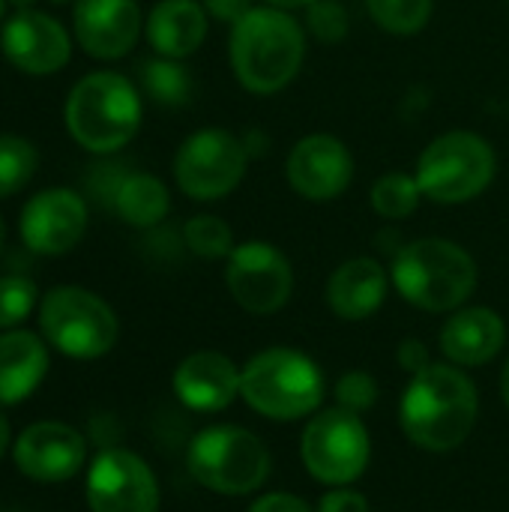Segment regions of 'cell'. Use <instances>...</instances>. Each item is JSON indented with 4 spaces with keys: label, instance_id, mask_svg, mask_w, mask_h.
Segmentation results:
<instances>
[{
    "label": "cell",
    "instance_id": "obj_2",
    "mask_svg": "<svg viewBox=\"0 0 509 512\" xmlns=\"http://www.w3.org/2000/svg\"><path fill=\"white\" fill-rule=\"evenodd\" d=\"M228 60L237 84L255 96L285 90L306 60V27L282 9L252 6L231 24Z\"/></svg>",
    "mask_w": 509,
    "mask_h": 512
},
{
    "label": "cell",
    "instance_id": "obj_1",
    "mask_svg": "<svg viewBox=\"0 0 509 512\" xmlns=\"http://www.w3.org/2000/svg\"><path fill=\"white\" fill-rule=\"evenodd\" d=\"M477 414V387L462 366L453 363H432L429 369L411 375L399 405L402 432L426 453L459 450L474 432Z\"/></svg>",
    "mask_w": 509,
    "mask_h": 512
},
{
    "label": "cell",
    "instance_id": "obj_25",
    "mask_svg": "<svg viewBox=\"0 0 509 512\" xmlns=\"http://www.w3.org/2000/svg\"><path fill=\"white\" fill-rule=\"evenodd\" d=\"M369 201H372V210L381 219L402 222V219H408V216L417 213V207L423 201V192H420V183H417L414 174H408V171H390V174H381L372 183Z\"/></svg>",
    "mask_w": 509,
    "mask_h": 512
},
{
    "label": "cell",
    "instance_id": "obj_41",
    "mask_svg": "<svg viewBox=\"0 0 509 512\" xmlns=\"http://www.w3.org/2000/svg\"><path fill=\"white\" fill-rule=\"evenodd\" d=\"M48 3H54V6H66V3H75V0H48Z\"/></svg>",
    "mask_w": 509,
    "mask_h": 512
},
{
    "label": "cell",
    "instance_id": "obj_28",
    "mask_svg": "<svg viewBox=\"0 0 509 512\" xmlns=\"http://www.w3.org/2000/svg\"><path fill=\"white\" fill-rule=\"evenodd\" d=\"M39 165L36 147L21 135H0V198L21 192Z\"/></svg>",
    "mask_w": 509,
    "mask_h": 512
},
{
    "label": "cell",
    "instance_id": "obj_4",
    "mask_svg": "<svg viewBox=\"0 0 509 512\" xmlns=\"http://www.w3.org/2000/svg\"><path fill=\"white\" fill-rule=\"evenodd\" d=\"M63 117L78 147L108 156L138 135L141 93L120 72H90L69 90Z\"/></svg>",
    "mask_w": 509,
    "mask_h": 512
},
{
    "label": "cell",
    "instance_id": "obj_10",
    "mask_svg": "<svg viewBox=\"0 0 509 512\" xmlns=\"http://www.w3.org/2000/svg\"><path fill=\"white\" fill-rule=\"evenodd\" d=\"M372 441L360 420V414H351L345 408L321 411L300 438V459L324 486H351L360 480L369 468Z\"/></svg>",
    "mask_w": 509,
    "mask_h": 512
},
{
    "label": "cell",
    "instance_id": "obj_13",
    "mask_svg": "<svg viewBox=\"0 0 509 512\" xmlns=\"http://www.w3.org/2000/svg\"><path fill=\"white\" fill-rule=\"evenodd\" d=\"M90 512H159V483L129 450H105L87 474Z\"/></svg>",
    "mask_w": 509,
    "mask_h": 512
},
{
    "label": "cell",
    "instance_id": "obj_35",
    "mask_svg": "<svg viewBox=\"0 0 509 512\" xmlns=\"http://www.w3.org/2000/svg\"><path fill=\"white\" fill-rule=\"evenodd\" d=\"M207 15L210 18H219L225 24H234L240 21L249 9H252V0H201Z\"/></svg>",
    "mask_w": 509,
    "mask_h": 512
},
{
    "label": "cell",
    "instance_id": "obj_11",
    "mask_svg": "<svg viewBox=\"0 0 509 512\" xmlns=\"http://www.w3.org/2000/svg\"><path fill=\"white\" fill-rule=\"evenodd\" d=\"M225 285L243 312L276 315L294 294V267L273 243L246 240L228 255Z\"/></svg>",
    "mask_w": 509,
    "mask_h": 512
},
{
    "label": "cell",
    "instance_id": "obj_39",
    "mask_svg": "<svg viewBox=\"0 0 509 512\" xmlns=\"http://www.w3.org/2000/svg\"><path fill=\"white\" fill-rule=\"evenodd\" d=\"M6 3H9V6H15V12H18V9H33V3H36V0H6Z\"/></svg>",
    "mask_w": 509,
    "mask_h": 512
},
{
    "label": "cell",
    "instance_id": "obj_38",
    "mask_svg": "<svg viewBox=\"0 0 509 512\" xmlns=\"http://www.w3.org/2000/svg\"><path fill=\"white\" fill-rule=\"evenodd\" d=\"M501 396H504V405L509 408V357L507 363H504V369H501Z\"/></svg>",
    "mask_w": 509,
    "mask_h": 512
},
{
    "label": "cell",
    "instance_id": "obj_23",
    "mask_svg": "<svg viewBox=\"0 0 509 512\" xmlns=\"http://www.w3.org/2000/svg\"><path fill=\"white\" fill-rule=\"evenodd\" d=\"M111 210L132 228H156L171 210V192L159 177L129 171L114 195Z\"/></svg>",
    "mask_w": 509,
    "mask_h": 512
},
{
    "label": "cell",
    "instance_id": "obj_21",
    "mask_svg": "<svg viewBox=\"0 0 509 512\" xmlns=\"http://www.w3.org/2000/svg\"><path fill=\"white\" fill-rule=\"evenodd\" d=\"M207 9L198 0H159L147 21V39L159 57L186 60L207 39Z\"/></svg>",
    "mask_w": 509,
    "mask_h": 512
},
{
    "label": "cell",
    "instance_id": "obj_31",
    "mask_svg": "<svg viewBox=\"0 0 509 512\" xmlns=\"http://www.w3.org/2000/svg\"><path fill=\"white\" fill-rule=\"evenodd\" d=\"M336 405L351 411V414H366L375 402H378V381L363 372V369H351L336 381Z\"/></svg>",
    "mask_w": 509,
    "mask_h": 512
},
{
    "label": "cell",
    "instance_id": "obj_17",
    "mask_svg": "<svg viewBox=\"0 0 509 512\" xmlns=\"http://www.w3.org/2000/svg\"><path fill=\"white\" fill-rule=\"evenodd\" d=\"M87 459V444L78 429L66 423H33L15 441V465L24 477L39 483L72 480Z\"/></svg>",
    "mask_w": 509,
    "mask_h": 512
},
{
    "label": "cell",
    "instance_id": "obj_43",
    "mask_svg": "<svg viewBox=\"0 0 509 512\" xmlns=\"http://www.w3.org/2000/svg\"><path fill=\"white\" fill-rule=\"evenodd\" d=\"M0 512H6V510H0Z\"/></svg>",
    "mask_w": 509,
    "mask_h": 512
},
{
    "label": "cell",
    "instance_id": "obj_6",
    "mask_svg": "<svg viewBox=\"0 0 509 512\" xmlns=\"http://www.w3.org/2000/svg\"><path fill=\"white\" fill-rule=\"evenodd\" d=\"M498 171V156L489 138L471 129H453L426 144L414 177L423 198L435 204H468L480 198Z\"/></svg>",
    "mask_w": 509,
    "mask_h": 512
},
{
    "label": "cell",
    "instance_id": "obj_29",
    "mask_svg": "<svg viewBox=\"0 0 509 512\" xmlns=\"http://www.w3.org/2000/svg\"><path fill=\"white\" fill-rule=\"evenodd\" d=\"M306 33L315 36L324 45H336L348 36L351 30V18L345 3L339 0H312L306 6V21H303Z\"/></svg>",
    "mask_w": 509,
    "mask_h": 512
},
{
    "label": "cell",
    "instance_id": "obj_3",
    "mask_svg": "<svg viewBox=\"0 0 509 512\" xmlns=\"http://www.w3.org/2000/svg\"><path fill=\"white\" fill-rule=\"evenodd\" d=\"M390 282L423 312H456L477 291L480 270L471 252L444 237H420L393 255Z\"/></svg>",
    "mask_w": 509,
    "mask_h": 512
},
{
    "label": "cell",
    "instance_id": "obj_24",
    "mask_svg": "<svg viewBox=\"0 0 509 512\" xmlns=\"http://www.w3.org/2000/svg\"><path fill=\"white\" fill-rule=\"evenodd\" d=\"M138 81L141 90L165 108H180L192 96V75L180 60L171 57H150L138 66Z\"/></svg>",
    "mask_w": 509,
    "mask_h": 512
},
{
    "label": "cell",
    "instance_id": "obj_30",
    "mask_svg": "<svg viewBox=\"0 0 509 512\" xmlns=\"http://www.w3.org/2000/svg\"><path fill=\"white\" fill-rule=\"evenodd\" d=\"M39 300L36 285L27 276H0V330H15Z\"/></svg>",
    "mask_w": 509,
    "mask_h": 512
},
{
    "label": "cell",
    "instance_id": "obj_37",
    "mask_svg": "<svg viewBox=\"0 0 509 512\" xmlns=\"http://www.w3.org/2000/svg\"><path fill=\"white\" fill-rule=\"evenodd\" d=\"M6 447H9V420L0 414V459H3V453H6Z\"/></svg>",
    "mask_w": 509,
    "mask_h": 512
},
{
    "label": "cell",
    "instance_id": "obj_15",
    "mask_svg": "<svg viewBox=\"0 0 509 512\" xmlns=\"http://www.w3.org/2000/svg\"><path fill=\"white\" fill-rule=\"evenodd\" d=\"M6 60L27 75H54L69 63L72 42L57 18L39 9H18L0 33Z\"/></svg>",
    "mask_w": 509,
    "mask_h": 512
},
{
    "label": "cell",
    "instance_id": "obj_7",
    "mask_svg": "<svg viewBox=\"0 0 509 512\" xmlns=\"http://www.w3.org/2000/svg\"><path fill=\"white\" fill-rule=\"evenodd\" d=\"M186 465L198 486L225 498H243L264 486L273 459L255 432L243 426H210L189 444Z\"/></svg>",
    "mask_w": 509,
    "mask_h": 512
},
{
    "label": "cell",
    "instance_id": "obj_33",
    "mask_svg": "<svg viewBox=\"0 0 509 512\" xmlns=\"http://www.w3.org/2000/svg\"><path fill=\"white\" fill-rule=\"evenodd\" d=\"M396 360L408 375H417L432 366V354H429L426 342H420V339H405L396 351Z\"/></svg>",
    "mask_w": 509,
    "mask_h": 512
},
{
    "label": "cell",
    "instance_id": "obj_5",
    "mask_svg": "<svg viewBox=\"0 0 509 512\" xmlns=\"http://www.w3.org/2000/svg\"><path fill=\"white\" fill-rule=\"evenodd\" d=\"M243 402L267 420L288 423L315 414L324 399L321 366L294 348H267L255 354L240 375Z\"/></svg>",
    "mask_w": 509,
    "mask_h": 512
},
{
    "label": "cell",
    "instance_id": "obj_26",
    "mask_svg": "<svg viewBox=\"0 0 509 512\" xmlns=\"http://www.w3.org/2000/svg\"><path fill=\"white\" fill-rule=\"evenodd\" d=\"M369 18L393 36H417L435 12V0H366Z\"/></svg>",
    "mask_w": 509,
    "mask_h": 512
},
{
    "label": "cell",
    "instance_id": "obj_42",
    "mask_svg": "<svg viewBox=\"0 0 509 512\" xmlns=\"http://www.w3.org/2000/svg\"><path fill=\"white\" fill-rule=\"evenodd\" d=\"M3 12H6V0H0V21H3Z\"/></svg>",
    "mask_w": 509,
    "mask_h": 512
},
{
    "label": "cell",
    "instance_id": "obj_18",
    "mask_svg": "<svg viewBox=\"0 0 509 512\" xmlns=\"http://www.w3.org/2000/svg\"><path fill=\"white\" fill-rule=\"evenodd\" d=\"M240 369L219 351H195L174 372V396L198 414L225 411L240 396Z\"/></svg>",
    "mask_w": 509,
    "mask_h": 512
},
{
    "label": "cell",
    "instance_id": "obj_36",
    "mask_svg": "<svg viewBox=\"0 0 509 512\" xmlns=\"http://www.w3.org/2000/svg\"><path fill=\"white\" fill-rule=\"evenodd\" d=\"M312 0H261V6H273L282 12H294V9H306Z\"/></svg>",
    "mask_w": 509,
    "mask_h": 512
},
{
    "label": "cell",
    "instance_id": "obj_20",
    "mask_svg": "<svg viewBox=\"0 0 509 512\" xmlns=\"http://www.w3.org/2000/svg\"><path fill=\"white\" fill-rule=\"evenodd\" d=\"M390 276L381 261L360 255L339 264L327 279V306L342 321H366L387 300Z\"/></svg>",
    "mask_w": 509,
    "mask_h": 512
},
{
    "label": "cell",
    "instance_id": "obj_16",
    "mask_svg": "<svg viewBox=\"0 0 509 512\" xmlns=\"http://www.w3.org/2000/svg\"><path fill=\"white\" fill-rule=\"evenodd\" d=\"M72 27L90 57L120 60L135 48L144 18L138 0H75Z\"/></svg>",
    "mask_w": 509,
    "mask_h": 512
},
{
    "label": "cell",
    "instance_id": "obj_8",
    "mask_svg": "<svg viewBox=\"0 0 509 512\" xmlns=\"http://www.w3.org/2000/svg\"><path fill=\"white\" fill-rule=\"evenodd\" d=\"M39 327L48 345L72 360L105 357L120 330L114 309L99 294L78 285H60L42 297Z\"/></svg>",
    "mask_w": 509,
    "mask_h": 512
},
{
    "label": "cell",
    "instance_id": "obj_19",
    "mask_svg": "<svg viewBox=\"0 0 509 512\" xmlns=\"http://www.w3.org/2000/svg\"><path fill=\"white\" fill-rule=\"evenodd\" d=\"M441 354L462 369L486 366L507 345V324L489 306H462L441 327Z\"/></svg>",
    "mask_w": 509,
    "mask_h": 512
},
{
    "label": "cell",
    "instance_id": "obj_9",
    "mask_svg": "<svg viewBox=\"0 0 509 512\" xmlns=\"http://www.w3.org/2000/svg\"><path fill=\"white\" fill-rule=\"evenodd\" d=\"M249 150L228 129H198L183 138L174 153V180L192 201L228 198L246 177Z\"/></svg>",
    "mask_w": 509,
    "mask_h": 512
},
{
    "label": "cell",
    "instance_id": "obj_14",
    "mask_svg": "<svg viewBox=\"0 0 509 512\" xmlns=\"http://www.w3.org/2000/svg\"><path fill=\"white\" fill-rule=\"evenodd\" d=\"M21 240L36 255H66L87 231V204L72 189H45L21 210Z\"/></svg>",
    "mask_w": 509,
    "mask_h": 512
},
{
    "label": "cell",
    "instance_id": "obj_40",
    "mask_svg": "<svg viewBox=\"0 0 509 512\" xmlns=\"http://www.w3.org/2000/svg\"><path fill=\"white\" fill-rule=\"evenodd\" d=\"M3 243H6V225H3V219H0V252H3Z\"/></svg>",
    "mask_w": 509,
    "mask_h": 512
},
{
    "label": "cell",
    "instance_id": "obj_22",
    "mask_svg": "<svg viewBox=\"0 0 509 512\" xmlns=\"http://www.w3.org/2000/svg\"><path fill=\"white\" fill-rule=\"evenodd\" d=\"M48 372L45 342L30 330L0 333V405L24 402Z\"/></svg>",
    "mask_w": 509,
    "mask_h": 512
},
{
    "label": "cell",
    "instance_id": "obj_34",
    "mask_svg": "<svg viewBox=\"0 0 509 512\" xmlns=\"http://www.w3.org/2000/svg\"><path fill=\"white\" fill-rule=\"evenodd\" d=\"M249 512H318L312 510L303 498L288 495V492H273V495H261Z\"/></svg>",
    "mask_w": 509,
    "mask_h": 512
},
{
    "label": "cell",
    "instance_id": "obj_27",
    "mask_svg": "<svg viewBox=\"0 0 509 512\" xmlns=\"http://www.w3.org/2000/svg\"><path fill=\"white\" fill-rule=\"evenodd\" d=\"M183 243H186L189 252H195V255L204 258V261L228 258V255L237 249L231 225H228L222 216H213V213L192 216V219L183 225Z\"/></svg>",
    "mask_w": 509,
    "mask_h": 512
},
{
    "label": "cell",
    "instance_id": "obj_12",
    "mask_svg": "<svg viewBox=\"0 0 509 512\" xmlns=\"http://www.w3.org/2000/svg\"><path fill=\"white\" fill-rule=\"evenodd\" d=\"M285 180L303 201H336L354 180V156L330 132L303 135L285 159Z\"/></svg>",
    "mask_w": 509,
    "mask_h": 512
},
{
    "label": "cell",
    "instance_id": "obj_32",
    "mask_svg": "<svg viewBox=\"0 0 509 512\" xmlns=\"http://www.w3.org/2000/svg\"><path fill=\"white\" fill-rule=\"evenodd\" d=\"M318 512H369V501L348 486H333V492L318 501Z\"/></svg>",
    "mask_w": 509,
    "mask_h": 512
}]
</instances>
